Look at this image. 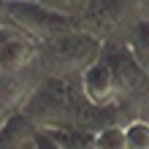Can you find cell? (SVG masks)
<instances>
[{
  "mask_svg": "<svg viewBox=\"0 0 149 149\" xmlns=\"http://www.w3.org/2000/svg\"><path fill=\"white\" fill-rule=\"evenodd\" d=\"M38 57L43 60V65L52 71L54 79H73V76L79 79L103 54H100V41L76 30L65 38H57L52 43L38 46Z\"/></svg>",
  "mask_w": 149,
  "mask_h": 149,
  "instance_id": "1",
  "label": "cell"
},
{
  "mask_svg": "<svg viewBox=\"0 0 149 149\" xmlns=\"http://www.w3.org/2000/svg\"><path fill=\"white\" fill-rule=\"evenodd\" d=\"M6 16L8 24H14L22 36L36 41L38 46L52 43L57 38H65L79 30L76 19H68L63 14H54L49 8H43L33 0H16V3H6Z\"/></svg>",
  "mask_w": 149,
  "mask_h": 149,
  "instance_id": "2",
  "label": "cell"
},
{
  "mask_svg": "<svg viewBox=\"0 0 149 149\" xmlns=\"http://www.w3.org/2000/svg\"><path fill=\"white\" fill-rule=\"evenodd\" d=\"M79 90H81L84 100L92 109H106L122 92V81L117 76V68L111 65L109 57H100L95 65H90L87 71L79 76Z\"/></svg>",
  "mask_w": 149,
  "mask_h": 149,
  "instance_id": "3",
  "label": "cell"
},
{
  "mask_svg": "<svg viewBox=\"0 0 149 149\" xmlns=\"http://www.w3.org/2000/svg\"><path fill=\"white\" fill-rule=\"evenodd\" d=\"M127 16V0H92L79 19V30L95 41L111 38Z\"/></svg>",
  "mask_w": 149,
  "mask_h": 149,
  "instance_id": "4",
  "label": "cell"
},
{
  "mask_svg": "<svg viewBox=\"0 0 149 149\" xmlns=\"http://www.w3.org/2000/svg\"><path fill=\"white\" fill-rule=\"evenodd\" d=\"M38 60V43L30 41L27 36H16L14 41H8V46L0 54V73H19Z\"/></svg>",
  "mask_w": 149,
  "mask_h": 149,
  "instance_id": "5",
  "label": "cell"
},
{
  "mask_svg": "<svg viewBox=\"0 0 149 149\" xmlns=\"http://www.w3.org/2000/svg\"><path fill=\"white\" fill-rule=\"evenodd\" d=\"M36 133L38 130L24 114H14L0 130V149H36Z\"/></svg>",
  "mask_w": 149,
  "mask_h": 149,
  "instance_id": "6",
  "label": "cell"
},
{
  "mask_svg": "<svg viewBox=\"0 0 149 149\" xmlns=\"http://www.w3.org/2000/svg\"><path fill=\"white\" fill-rule=\"evenodd\" d=\"M125 52L130 54L138 71H144L149 76V19L133 22L130 33L125 36Z\"/></svg>",
  "mask_w": 149,
  "mask_h": 149,
  "instance_id": "7",
  "label": "cell"
},
{
  "mask_svg": "<svg viewBox=\"0 0 149 149\" xmlns=\"http://www.w3.org/2000/svg\"><path fill=\"white\" fill-rule=\"evenodd\" d=\"M60 144V149H95V133L84 127H63V130H46Z\"/></svg>",
  "mask_w": 149,
  "mask_h": 149,
  "instance_id": "8",
  "label": "cell"
},
{
  "mask_svg": "<svg viewBox=\"0 0 149 149\" xmlns=\"http://www.w3.org/2000/svg\"><path fill=\"white\" fill-rule=\"evenodd\" d=\"M33 3H38L43 8H49V11H54V14H63L68 16V19H81V14L90 8L92 0H33Z\"/></svg>",
  "mask_w": 149,
  "mask_h": 149,
  "instance_id": "9",
  "label": "cell"
},
{
  "mask_svg": "<svg viewBox=\"0 0 149 149\" xmlns=\"http://www.w3.org/2000/svg\"><path fill=\"white\" fill-rule=\"evenodd\" d=\"M95 149H127L125 127H119V125H103L100 130H95Z\"/></svg>",
  "mask_w": 149,
  "mask_h": 149,
  "instance_id": "10",
  "label": "cell"
},
{
  "mask_svg": "<svg viewBox=\"0 0 149 149\" xmlns=\"http://www.w3.org/2000/svg\"><path fill=\"white\" fill-rule=\"evenodd\" d=\"M125 141H127V149H149V122L133 119L125 127Z\"/></svg>",
  "mask_w": 149,
  "mask_h": 149,
  "instance_id": "11",
  "label": "cell"
},
{
  "mask_svg": "<svg viewBox=\"0 0 149 149\" xmlns=\"http://www.w3.org/2000/svg\"><path fill=\"white\" fill-rule=\"evenodd\" d=\"M19 36V30L14 27V24H0V54H3V49L8 46V41H14Z\"/></svg>",
  "mask_w": 149,
  "mask_h": 149,
  "instance_id": "12",
  "label": "cell"
},
{
  "mask_svg": "<svg viewBox=\"0 0 149 149\" xmlns=\"http://www.w3.org/2000/svg\"><path fill=\"white\" fill-rule=\"evenodd\" d=\"M36 149H60V144L46 133V130H38L36 133Z\"/></svg>",
  "mask_w": 149,
  "mask_h": 149,
  "instance_id": "13",
  "label": "cell"
},
{
  "mask_svg": "<svg viewBox=\"0 0 149 149\" xmlns=\"http://www.w3.org/2000/svg\"><path fill=\"white\" fill-rule=\"evenodd\" d=\"M6 122H8V114H6L3 109H0V130H3V127H6Z\"/></svg>",
  "mask_w": 149,
  "mask_h": 149,
  "instance_id": "14",
  "label": "cell"
},
{
  "mask_svg": "<svg viewBox=\"0 0 149 149\" xmlns=\"http://www.w3.org/2000/svg\"><path fill=\"white\" fill-rule=\"evenodd\" d=\"M11 3H16V0H11Z\"/></svg>",
  "mask_w": 149,
  "mask_h": 149,
  "instance_id": "15",
  "label": "cell"
}]
</instances>
